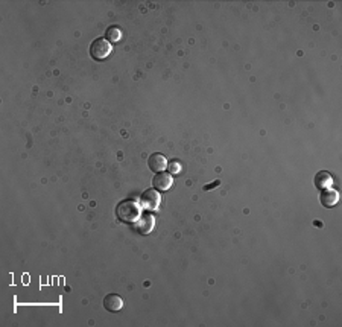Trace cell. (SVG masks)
I'll list each match as a JSON object with an SVG mask.
<instances>
[{"mask_svg":"<svg viewBox=\"0 0 342 327\" xmlns=\"http://www.w3.org/2000/svg\"><path fill=\"white\" fill-rule=\"evenodd\" d=\"M154 225H155V219L152 214L149 213H143L138 216V219L134 222V228L137 233L140 234H149L152 230H154Z\"/></svg>","mask_w":342,"mask_h":327,"instance_id":"277c9868","label":"cell"},{"mask_svg":"<svg viewBox=\"0 0 342 327\" xmlns=\"http://www.w3.org/2000/svg\"><path fill=\"white\" fill-rule=\"evenodd\" d=\"M120 38H122V30H120V27H117V26L108 27V30H106V40H108L109 43H119Z\"/></svg>","mask_w":342,"mask_h":327,"instance_id":"30bf717a","label":"cell"},{"mask_svg":"<svg viewBox=\"0 0 342 327\" xmlns=\"http://www.w3.org/2000/svg\"><path fill=\"white\" fill-rule=\"evenodd\" d=\"M173 184V176L170 173H166V172H160L154 176L152 179V186L155 190L158 192H166L172 187Z\"/></svg>","mask_w":342,"mask_h":327,"instance_id":"5b68a950","label":"cell"},{"mask_svg":"<svg viewBox=\"0 0 342 327\" xmlns=\"http://www.w3.org/2000/svg\"><path fill=\"white\" fill-rule=\"evenodd\" d=\"M147 166L152 172L155 173H160V172H164V169L167 167V160L163 154L160 152H154L149 155L147 158Z\"/></svg>","mask_w":342,"mask_h":327,"instance_id":"8992f818","label":"cell"},{"mask_svg":"<svg viewBox=\"0 0 342 327\" xmlns=\"http://www.w3.org/2000/svg\"><path fill=\"white\" fill-rule=\"evenodd\" d=\"M331 184H333V178H331V175L328 172L322 170V172H318L316 173V176H315V186L318 189L324 190V189L331 187Z\"/></svg>","mask_w":342,"mask_h":327,"instance_id":"9c48e42d","label":"cell"},{"mask_svg":"<svg viewBox=\"0 0 342 327\" xmlns=\"http://www.w3.org/2000/svg\"><path fill=\"white\" fill-rule=\"evenodd\" d=\"M112 52V46L106 38H97L90 46V55L96 61H105Z\"/></svg>","mask_w":342,"mask_h":327,"instance_id":"7a4b0ae2","label":"cell"},{"mask_svg":"<svg viewBox=\"0 0 342 327\" xmlns=\"http://www.w3.org/2000/svg\"><path fill=\"white\" fill-rule=\"evenodd\" d=\"M123 306H125V301H123V298H122L120 295H117V294H108V295L103 298V307H105L108 312H112V313L120 312V310L123 309Z\"/></svg>","mask_w":342,"mask_h":327,"instance_id":"52a82bcc","label":"cell"},{"mask_svg":"<svg viewBox=\"0 0 342 327\" xmlns=\"http://www.w3.org/2000/svg\"><path fill=\"white\" fill-rule=\"evenodd\" d=\"M219 184H220V181H219V179H216V181H213L211 184H205V186H204V190H205V192H207V190H211V189L217 187Z\"/></svg>","mask_w":342,"mask_h":327,"instance_id":"7c38bea8","label":"cell"},{"mask_svg":"<svg viewBox=\"0 0 342 327\" xmlns=\"http://www.w3.org/2000/svg\"><path fill=\"white\" fill-rule=\"evenodd\" d=\"M319 199H321V204H322L324 207L330 208V207H334V205L337 204V201H339V193H337L336 189L328 187V189L321 190Z\"/></svg>","mask_w":342,"mask_h":327,"instance_id":"ba28073f","label":"cell"},{"mask_svg":"<svg viewBox=\"0 0 342 327\" xmlns=\"http://www.w3.org/2000/svg\"><path fill=\"white\" fill-rule=\"evenodd\" d=\"M167 167H169L170 175H176V173H179V172H181V163H179V161H176V160H173V161L167 163Z\"/></svg>","mask_w":342,"mask_h":327,"instance_id":"8fae6325","label":"cell"},{"mask_svg":"<svg viewBox=\"0 0 342 327\" xmlns=\"http://www.w3.org/2000/svg\"><path fill=\"white\" fill-rule=\"evenodd\" d=\"M116 214L122 222H126V224L135 222L138 216L141 214V205L138 201H134V199L122 201L116 208Z\"/></svg>","mask_w":342,"mask_h":327,"instance_id":"6da1fadb","label":"cell"},{"mask_svg":"<svg viewBox=\"0 0 342 327\" xmlns=\"http://www.w3.org/2000/svg\"><path fill=\"white\" fill-rule=\"evenodd\" d=\"M138 202H140L141 208H144L147 211H155L160 207V202H161L160 192L155 190V189H147L141 193Z\"/></svg>","mask_w":342,"mask_h":327,"instance_id":"3957f363","label":"cell"}]
</instances>
